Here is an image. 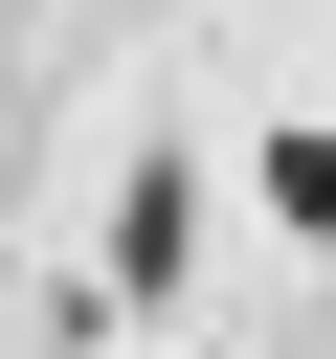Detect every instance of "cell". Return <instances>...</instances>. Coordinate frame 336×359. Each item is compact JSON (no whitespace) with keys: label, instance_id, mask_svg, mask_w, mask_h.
I'll use <instances>...</instances> for the list:
<instances>
[{"label":"cell","instance_id":"6da1fadb","mask_svg":"<svg viewBox=\"0 0 336 359\" xmlns=\"http://www.w3.org/2000/svg\"><path fill=\"white\" fill-rule=\"evenodd\" d=\"M246 180H269V224H314V247H336V135H269Z\"/></svg>","mask_w":336,"mask_h":359}]
</instances>
